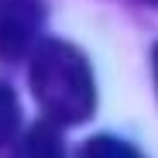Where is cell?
<instances>
[{
  "label": "cell",
  "instance_id": "7a4b0ae2",
  "mask_svg": "<svg viewBox=\"0 0 158 158\" xmlns=\"http://www.w3.org/2000/svg\"><path fill=\"white\" fill-rule=\"evenodd\" d=\"M38 0H0V62H21L31 55L41 31Z\"/></svg>",
  "mask_w": 158,
  "mask_h": 158
},
{
  "label": "cell",
  "instance_id": "277c9868",
  "mask_svg": "<svg viewBox=\"0 0 158 158\" xmlns=\"http://www.w3.org/2000/svg\"><path fill=\"white\" fill-rule=\"evenodd\" d=\"M76 158H144L134 144H127L117 134H93L83 148H79Z\"/></svg>",
  "mask_w": 158,
  "mask_h": 158
},
{
  "label": "cell",
  "instance_id": "5b68a950",
  "mask_svg": "<svg viewBox=\"0 0 158 158\" xmlns=\"http://www.w3.org/2000/svg\"><path fill=\"white\" fill-rule=\"evenodd\" d=\"M17 131H21V103L17 93L0 83V148H7L10 141H17Z\"/></svg>",
  "mask_w": 158,
  "mask_h": 158
},
{
  "label": "cell",
  "instance_id": "3957f363",
  "mask_svg": "<svg viewBox=\"0 0 158 158\" xmlns=\"http://www.w3.org/2000/svg\"><path fill=\"white\" fill-rule=\"evenodd\" d=\"M10 158H65V144L59 138V124L41 120V124L28 127Z\"/></svg>",
  "mask_w": 158,
  "mask_h": 158
},
{
  "label": "cell",
  "instance_id": "8992f818",
  "mask_svg": "<svg viewBox=\"0 0 158 158\" xmlns=\"http://www.w3.org/2000/svg\"><path fill=\"white\" fill-rule=\"evenodd\" d=\"M151 76H155V93H158V45L151 48Z\"/></svg>",
  "mask_w": 158,
  "mask_h": 158
},
{
  "label": "cell",
  "instance_id": "6da1fadb",
  "mask_svg": "<svg viewBox=\"0 0 158 158\" xmlns=\"http://www.w3.org/2000/svg\"><path fill=\"white\" fill-rule=\"evenodd\" d=\"M28 79H31V93L45 120L59 127H76L93 117L96 79H93V65L76 45L59 41V38L38 41L31 52Z\"/></svg>",
  "mask_w": 158,
  "mask_h": 158
},
{
  "label": "cell",
  "instance_id": "52a82bcc",
  "mask_svg": "<svg viewBox=\"0 0 158 158\" xmlns=\"http://www.w3.org/2000/svg\"><path fill=\"white\" fill-rule=\"evenodd\" d=\"M148 4H158V0H148Z\"/></svg>",
  "mask_w": 158,
  "mask_h": 158
}]
</instances>
